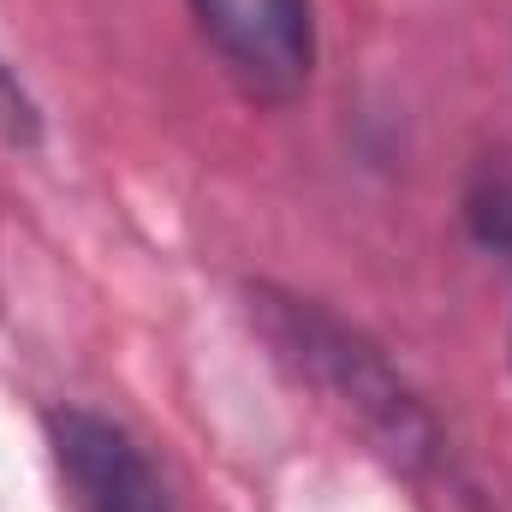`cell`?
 <instances>
[{
  "mask_svg": "<svg viewBox=\"0 0 512 512\" xmlns=\"http://www.w3.org/2000/svg\"><path fill=\"white\" fill-rule=\"evenodd\" d=\"M221 72L256 108H292L316 78V0H185Z\"/></svg>",
  "mask_w": 512,
  "mask_h": 512,
  "instance_id": "7a4b0ae2",
  "label": "cell"
},
{
  "mask_svg": "<svg viewBox=\"0 0 512 512\" xmlns=\"http://www.w3.org/2000/svg\"><path fill=\"white\" fill-rule=\"evenodd\" d=\"M48 453L72 512H173V495L126 423L90 405H54L42 417Z\"/></svg>",
  "mask_w": 512,
  "mask_h": 512,
  "instance_id": "3957f363",
  "label": "cell"
},
{
  "mask_svg": "<svg viewBox=\"0 0 512 512\" xmlns=\"http://www.w3.org/2000/svg\"><path fill=\"white\" fill-rule=\"evenodd\" d=\"M459 227L483 256H512V161L483 155L459 191Z\"/></svg>",
  "mask_w": 512,
  "mask_h": 512,
  "instance_id": "277c9868",
  "label": "cell"
},
{
  "mask_svg": "<svg viewBox=\"0 0 512 512\" xmlns=\"http://www.w3.org/2000/svg\"><path fill=\"white\" fill-rule=\"evenodd\" d=\"M245 316H251V334L268 346V358L304 393H316L340 423H352L376 459L417 483L447 465V435L435 411L387 358L382 340H370L358 322L274 280L245 286Z\"/></svg>",
  "mask_w": 512,
  "mask_h": 512,
  "instance_id": "6da1fadb",
  "label": "cell"
},
{
  "mask_svg": "<svg viewBox=\"0 0 512 512\" xmlns=\"http://www.w3.org/2000/svg\"><path fill=\"white\" fill-rule=\"evenodd\" d=\"M48 120H42V102L30 96V84L12 72V60L0 54V143L6 149H42Z\"/></svg>",
  "mask_w": 512,
  "mask_h": 512,
  "instance_id": "5b68a950",
  "label": "cell"
}]
</instances>
